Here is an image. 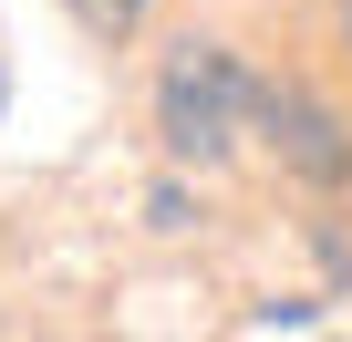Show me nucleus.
I'll return each instance as SVG.
<instances>
[{
  "label": "nucleus",
  "instance_id": "20e7f679",
  "mask_svg": "<svg viewBox=\"0 0 352 342\" xmlns=\"http://www.w3.org/2000/svg\"><path fill=\"white\" fill-rule=\"evenodd\" d=\"M342 32H352V0H342Z\"/></svg>",
  "mask_w": 352,
  "mask_h": 342
},
{
  "label": "nucleus",
  "instance_id": "f257e3e1",
  "mask_svg": "<svg viewBox=\"0 0 352 342\" xmlns=\"http://www.w3.org/2000/svg\"><path fill=\"white\" fill-rule=\"evenodd\" d=\"M239 114H259V83L239 73L228 42H176L166 52V73H155V135H166V156L218 166L239 145Z\"/></svg>",
  "mask_w": 352,
  "mask_h": 342
},
{
  "label": "nucleus",
  "instance_id": "f03ea898",
  "mask_svg": "<svg viewBox=\"0 0 352 342\" xmlns=\"http://www.w3.org/2000/svg\"><path fill=\"white\" fill-rule=\"evenodd\" d=\"M259 125H270V145H280L290 177H311L321 197H352V135H342V114H331L321 94H300V83H259Z\"/></svg>",
  "mask_w": 352,
  "mask_h": 342
},
{
  "label": "nucleus",
  "instance_id": "7ed1b4c3",
  "mask_svg": "<svg viewBox=\"0 0 352 342\" xmlns=\"http://www.w3.org/2000/svg\"><path fill=\"white\" fill-rule=\"evenodd\" d=\"M155 11V0H73V21L94 32V42H135V21Z\"/></svg>",
  "mask_w": 352,
  "mask_h": 342
}]
</instances>
